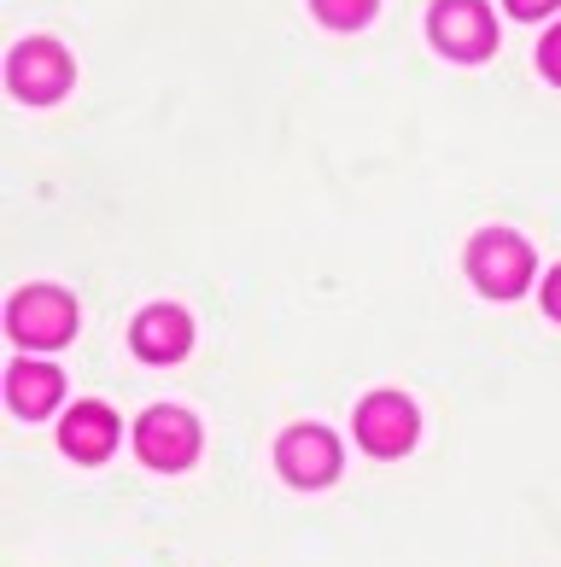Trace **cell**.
I'll list each match as a JSON object with an SVG mask.
<instances>
[{
    "instance_id": "cell-9",
    "label": "cell",
    "mask_w": 561,
    "mask_h": 567,
    "mask_svg": "<svg viewBox=\"0 0 561 567\" xmlns=\"http://www.w3.org/2000/svg\"><path fill=\"white\" fill-rule=\"evenodd\" d=\"M59 451H65L71 462H106L117 451V415L106 404H71L65 415H59Z\"/></svg>"
},
{
    "instance_id": "cell-14",
    "label": "cell",
    "mask_w": 561,
    "mask_h": 567,
    "mask_svg": "<svg viewBox=\"0 0 561 567\" xmlns=\"http://www.w3.org/2000/svg\"><path fill=\"white\" fill-rule=\"evenodd\" d=\"M503 7H509L515 18H550V12L561 7V0H503Z\"/></svg>"
},
{
    "instance_id": "cell-10",
    "label": "cell",
    "mask_w": 561,
    "mask_h": 567,
    "mask_svg": "<svg viewBox=\"0 0 561 567\" xmlns=\"http://www.w3.org/2000/svg\"><path fill=\"white\" fill-rule=\"evenodd\" d=\"M59 398H65V374H59L53 363H35V357H24V363L7 369V404H12L18 415L41 422V415L59 410Z\"/></svg>"
},
{
    "instance_id": "cell-2",
    "label": "cell",
    "mask_w": 561,
    "mask_h": 567,
    "mask_svg": "<svg viewBox=\"0 0 561 567\" xmlns=\"http://www.w3.org/2000/svg\"><path fill=\"white\" fill-rule=\"evenodd\" d=\"M7 333L24 351H59L76 340V299L65 287H24L7 305Z\"/></svg>"
},
{
    "instance_id": "cell-7",
    "label": "cell",
    "mask_w": 561,
    "mask_h": 567,
    "mask_svg": "<svg viewBox=\"0 0 561 567\" xmlns=\"http://www.w3.org/2000/svg\"><path fill=\"white\" fill-rule=\"evenodd\" d=\"M427 30L450 59H463V65L491 59V48H497V18H491L486 0H433Z\"/></svg>"
},
{
    "instance_id": "cell-11",
    "label": "cell",
    "mask_w": 561,
    "mask_h": 567,
    "mask_svg": "<svg viewBox=\"0 0 561 567\" xmlns=\"http://www.w3.org/2000/svg\"><path fill=\"white\" fill-rule=\"evenodd\" d=\"M310 7H316V18L328 30H363L381 0H310Z\"/></svg>"
},
{
    "instance_id": "cell-5",
    "label": "cell",
    "mask_w": 561,
    "mask_h": 567,
    "mask_svg": "<svg viewBox=\"0 0 561 567\" xmlns=\"http://www.w3.org/2000/svg\"><path fill=\"white\" fill-rule=\"evenodd\" d=\"M71 76H76L71 53L59 48V41H48V35L18 41L12 59H7V82H12V94H18V100H30V106H48V100H59V94L71 89Z\"/></svg>"
},
{
    "instance_id": "cell-12",
    "label": "cell",
    "mask_w": 561,
    "mask_h": 567,
    "mask_svg": "<svg viewBox=\"0 0 561 567\" xmlns=\"http://www.w3.org/2000/svg\"><path fill=\"white\" fill-rule=\"evenodd\" d=\"M538 71H544L555 89H561V24H555L544 41H538Z\"/></svg>"
},
{
    "instance_id": "cell-13",
    "label": "cell",
    "mask_w": 561,
    "mask_h": 567,
    "mask_svg": "<svg viewBox=\"0 0 561 567\" xmlns=\"http://www.w3.org/2000/svg\"><path fill=\"white\" fill-rule=\"evenodd\" d=\"M538 299H544V317H550V322H561V264L544 276V287H538Z\"/></svg>"
},
{
    "instance_id": "cell-4",
    "label": "cell",
    "mask_w": 561,
    "mask_h": 567,
    "mask_svg": "<svg viewBox=\"0 0 561 567\" xmlns=\"http://www.w3.org/2000/svg\"><path fill=\"white\" fill-rule=\"evenodd\" d=\"M351 427H357V445L368 456L392 462V456L415 451V439H422V410H415L404 392H368L357 404V415H351Z\"/></svg>"
},
{
    "instance_id": "cell-1",
    "label": "cell",
    "mask_w": 561,
    "mask_h": 567,
    "mask_svg": "<svg viewBox=\"0 0 561 567\" xmlns=\"http://www.w3.org/2000/svg\"><path fill=\"white\" fill-rule=\"evenodd\" d=\"M532 246L515 235V228H480L468 240V281L486 292V299H521L532 287Z\"/></svg>"
},
{
    "instance_id": "cell-3",
    "label": "cell",
    "mask_w": 561,
    "mask_h": 567,
    "mask_svg": "<svg viewBox=\"0 0 561 567\" xmlns=\"http://www.w3.org/2000/svg\"><path fill=\"white\" fill-rule=\"evenodd\" d=\"M199 445H205L199 415H187L181 404H153L135 422V456L147 462L153 474H181L187 462L199 456Z\"/></svg>"
},
{
    "instance_id": "cell-6",
    "label": "cell",
    "mask_w": 561,
    "mask_h": 567,
    "mask_svg": "<svg viewBox=\"0 0 561 567\" xmlns=\"http://www.w3.org/2000/svg\"><path fill=\"white\" fill-rule=\"evenodd\" d=\"M276 468L287 486H299V492H316L328 486L340 468H345V456H340V439L316 427V422H304V427H287L276 439Z\"/></svg>"
},
{
    "instance_id": "cell-8",
    "label": "cell",
    "mask_w": 561,
    "mask_h": 567,
    "mask_svg": "<svg viewBox=\"0 0 561 567\" xmlns=\"http://www.w3.org/2000/svg\"><path fill=\"white\" fill-rule=\"evenodd\" d=\"M129 346H135L141 363H153V369L181 363V357L194 351V317H187L181 305H147L129 328Z\"/></svg>"
}]
</instances>
